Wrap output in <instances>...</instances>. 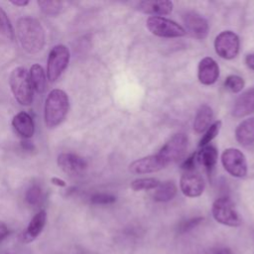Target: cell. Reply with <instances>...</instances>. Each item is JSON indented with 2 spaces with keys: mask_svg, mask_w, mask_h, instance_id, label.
Listing matches in <instances>:
<instances>
[{
  "mask_svg": "<svg viewBox=\"0 0 254 254\" xmlns=\"http://www.w3.org/2000/svg\"><path fill=\"white\" fill-rule=\"evenodd\" d=\"M160 185L159 180L155 178H142V179H137L131 183V188L132 190L138 191V190H152L158 188Z\"/></svg>",
  "mask_w": 254,
  "mask_h": 254,
  "instance_id": "484cf974",
  "label": "cell"
},
{
  "mask_svg": "<svg viewBox=\"0 0 254 254\" xmlns=\"http://www.w3.org/2000/svg\"><path fill=\"white\" fill-rule=\"evenodd\" d=\"M69 61V51L64 45L55 46L49 55L47 75L50 81L57 80L65 69Z\"/></svg>",
  "mask_w": 254,
  "mask_h": 254,
  "instance_id": "8992f818",
  "label": "cell"
},
{
  "mask_svg": "<svg viewBox=\"0 0 254 254\" xmlns=\"http://www.w3.org/2000/svg\"><path fill=\"white\" fill-rule=\"evenodd\" d=\"M8 233H9V230L7 225L3 221H0V242L8 236Z\"/></svg>",
  "mask_w": 254,
  "mask_h": 254,
  "instance_id": "d6a6232c",
  "label": "cell"
},
{
  "mask_svg": "<svg viewBox=\"0 0 254 254\" xmlns=\"http://www.w3.org/2000/svg\"><path fill=\"white\" fill-rule=\"evenodd\" d=\"M17 35L22 48L29 54H37L45 46V31L41 23L34 18L23 17L19 19Z\"/></svg>",
  "mask_w": 254,
  "mask_h": 254,
  "instance_id": "6da1fadb",
  "label": "cell"
},
{
  "mask_svg": "<svg viewBox=\"0 0 254 254\" xmlns=\"http://www.w3.org/2000/svg\"><path fill=\"white\" fill-rule=\"evenodd\" d=\"M173 3L169 0H147L138 4V10L142 13L162 17L173 11Z\"/></svg>",
  "mask_w": 254,
  "mask_h": 254,
  "instance_id": "9a60e30c",
  "label": "cell"
},
{
  "mask_svg": "<svg viewBox=\"0 0 254 254\" xmlns=\"http://www.w3.org/2000/svg\"><path fill=\"white\" fill-rule=\"evenodd\" d=\"M12 93L16 100L22 105H30L33 101V86L28 70L23 66L15 67L9 79Z\"/></svg>",
  "mask_w": 254,
  "mask_h": 254,
  "instance_id": "3957f363",
  "label": "cell"
},
{
  "mask_svg": "<svg viewBox=\"0 0 254 254\" xmlns=\"http://www.w3.org/2000/svg\"><path fill=\"white\" fill-rule=\"evenodd\" d=\"M254 112V88L248 89L243 92L235 100L232 114L235 117H243Z\"/></svg>",
  "mask_w": 254,
  "mask_h": 254,
  "instance_id": "2e32d148",
  "label": "cell"
},
{
  "mask_svg": "<svg viewBox=\"0 0 254 254\" xmlns=\"http://www.w3.org/2000/svg\"><path fill=\"white\" fill-rule=\"evenodd\" d=\"M224 86L231 92H240L244 87V79L236 74L228 75L224 81Z\"/></svg>",
  "mask_w": 254,
  "mask_h": 254,
  "instance_id": "83f0119b",
  "label": "cell"
},
{
  "mask_svg": "<svg viewBox=\"0 0 254 254\" xmlns=\"http://www.w3.org/2000/svg\"><path fill=\"white\" fill-rule=\"evenodd\" d=\"M29 75H30L33 89H35L39 93H43L46 89V83H47V78H46L44 68L40 64H33L30 68Z\"/></svg>",
  "mask_w": 254,
  "mask_h": 254,
  "instance_id": "7402d4cb",
  "label": "cell"
},
{
  "mask_svg": "<svg viewBox=\"0 0 254 254\" xmlns=\"http://www.w3.org/2000/svg\"><path fill=\"white\" fill-rule=\"evenodd\" d=\"M202 220H203V217L198 216V217H192V218H190V219L184 221L180 225V232L181 233H185L187 231H190V229H192L196 225H198Z\"/></svg>",
  "mask_w": 254,
  "mask_h": 254,
  "instance_id": "4dcf8cb0",
  "label": "cell"
},
{
  "mask_svg": "<svg viewBox=\"0 0 254 254\" xmlns=\"http://www.w3.org/2000/svg\"><path fill=\"white\" fill-rule=\"evenodd\" d=\"M40 197H41V188L38 185H33L27 190L25 199L29 204L31 205L37 204L40 200Z\"/></svg>",
  "mask_w": 254,
  "mask_h": 254,
  "instance_id": "f1b7e54d",
  "label": "cell"
},
{
  "mask_svg": "<svg viewBox=\"0 0 254 254\" xmlns=\"http://www.w3.org/2000/svg\"><path fill=\"white\" fill-rule=\"evenodd\" d=\"M239 47V37L232 31H223L218 34L214 40L216 54L225 60L234 59L238 55Z\"/></svg>",
  "mask_w": 254,
  "mask_h": 254,
  "instance_id": "9c48e42d",
  "label": "cell"
},
{
  "mask_svg": "<svg viewBox=\"0 0 254 254\" xmlns=\"http://www.w3.org/2000/svg\"><path fill=\"white\" fill-rule=\"evenodd\" d=\"M69 108L67 94L62 89L50 91L45 102V122L50 128L59 126L66 117Z\"/></svg>",
  "mask_w": 254,
  "mask_h": 254,
  "instance_id": "7a4b0ae2",
  "label": "cell"
},
{
  "mask_svg": "<svg viewBox=\"0 0 254 254\" xmlns=\"http://www.w3.org/2000/svg\"><path fill=\"white\" fill-rule=\"evenodd\" d=\"M220 126H221V121L220 120H216L212 124H210V126L205 130L204 134L202 135L201 139L199 140L198 146L203 147V146L207 145L209 142H211L216 137V135L218 134Z\"/></svg>",
  "mask_w": 254,
  "mask_h": 254,
  "instance_id": "4316f807",
  "label": "cell"
},
{
  "mask_svg": "<svg viewBox=\"0 0 254 254\" xmlns=\"http://www.w3.org/2000/svg\"><path fill=\"white\" fill-rule=\"evenodd\" d=\"M213 254H231V251L228 248H221L216 250Z\"/></svg>",
  "mask_w": 254,
  "mask_h": 254,
  "instance_id": "74e56055",
  "label": "cell"
},
{
  "mask_svg": "<svg viewBox=\"0 0 254 254\" xmlns=\"http://www.w3.org/2000/svg\"><path fill=\"white\" fill-rule=\"evenodd\" d=\"M11 3L18 7H24L29 3V1L28 0H11Z\"/></svg>",
  "mask_w": 254,
  "mask_h": 254,
  "instance_id": "e575fe53",
  "label": "cell"
},
{
  "mask_svg": "<svg viewBox=\"0 0 254 254\" xmlns=\"http://www.w3.org/2000/svg\"><path fill=\"white\" fill-rule=\"evenodd\" d=\"M15 131L24 139H29L34 135L35 125L33 118L27 112H19L12 120Z\"/></svg>",
  "mask_w": 254,
  "mask_h": 254,
  "instance_id": "e0dca14e",
  "label": "cell"
},
{
  "mask_svg": "<svg viewBox=\"0 0 254 254\" xmlns=\"http://www.w3.org/2000/svg\"><path fill=\"white\" fill-rule=\"evenodd\" d=\"M21 145H22V148H23L24 150H26V151H32V150L34 149L33 144H32L31 142H29V141H23V142L21 143Z\"/></svg>",
  "mask_w": 254,
  "mask_h": 254,
  "instance_id": "d590c367",
  "label": "cell"
},
{
  "mask_svg": "<svg viewBox=\"0 0 254 254\" xmlns=\"http://www.w3.org/2000/svg\"><path fill=\"white\" fill-rule=\"evenodd\" d=\"M116 200V197L110 193H95L90 197V201L94 204H110Z\"/></svg>",
  "mask_w": 254,
  "mask_h": 254,
  "instance_id": "f546056e",
  "label": "cell"
},
{
  "mask_svg": "<svg viewBox=\"0 0 254 254\" xmlns=\"http://www.w3.org/2000/svg\"><path fill=\"white\" fill-rule=\"evenodd\" d=\"M38 5L42 12L48 16H57L63 9V3L56 0H40Z\"/></svg>",
  "mask_w": 254,
  "mask_h": 254,
  "instance_id": "d4e9b609",
  "label": "cell"
},
{
  "mask_svg": "<svg viewBox=\"0 0 254 254\" xmlns=\"http://www.w3.org/2000/svg\"><path fill=\"white\" fill-rule=\"evenodd\" d=\"M182 192L189 197L199 196L204 190V182L201 176L194 171L186 172L180 182Z\"/></svg>",
  "mask_w": 254,
  "mask_h": 254,
  "instance_id": "7c38bea8",
  "label": "cell"
},
{
  "mask_svg": "<svg viewBox=\"0 0 254 254\" xmlns=\"http://www.w3.org/2000/svg\"><path fill=\"white\" fill-rule=\"evenodd\" d=\"M235 137L242 146L254 143V117L243 120L235 130Z\"/></svg>",
  "mask_w": 254,
  "mask_h": 254,
  "instance_id": "d6986e66",
  "label": "cell"
},
{
  "mask_svg": "<svg viewBox=\"0 0 254 254\" xmlns=\"http://www.w3.org/2000/svg\"><path fill=\"white\" fill-rule=\"evenodd\" d=\"M46 221H47L46 211L41 210L37 212L31 219L30 223L27 226V229L23 233V241H25L26 243H29L35 240L44 229Z\"/></svg>",
  "mask_w": 254,
  "mask_h": 254,
  "instance_id": "ac0fdd59",
  "label": "cell"
},
{
  "mask_svg": "<svg viewBox=\"0 0 254 254\" xmlns=\"http://www.w3.org/2000/svg\"><path fill=\"white\" fill-rule=\"evenodd\" d=\"M245 63H246L247 66H248L250 69L254 70V54L248 55V56L245 58Z\"/></svg>",
  "mask_w": 254,
  "mask_h": 254,
  "instance_id": "836d02e7",
  "label": "cell"
},
{
  "mask_svg": "<svg viewBox=\"0 0 254 254\" xmlns=\"http://www.w3.org/2000/svg\"><path fill=\"white\" fill-rule=\"evenodd\" d=\"M195 161H196V153H192L190 155L181 165V168L185 170L186 172H191L194 171V166H195Z\"/></svg>",
  "mask_w": 254,
  "mask_h": 254,
  "instance_id": "1f68e13d",
  "label": "cell"
},
{
  "mask_svg": "<svg viewBox=\"0 0 254 254\" xmlns=\"http://www.w3.org/2000/svg\"><path fill=\"white\" fill-rule=\"evenodd\" d=\"M214 219L226 226L236 227L242 222L232 200L226 196L219 197L214 200L211 208Z\"/></svg>",
  "mask_w": 254,
  "mask_h": 254,
  "instance_id": "277c9868",
  "label": "cell"
},
{
  "mask_svg": "<svg viewBox=\"0 0 254 254\" xmlns=\"http://www.w3.org/2000/svg\"><path fill=\"white\" fill-rule=\"evenodd\" d=\"M221 163L227 173L236 178H243L247 174V162L244 154L235 148L224 150L221 155Z\"/></svg>",
  "mask_w": 254,
  "mask_h": 254,
  "instance_id": "52a82bcc",
  "label": "cell"
},
{
  "mask_svg": "<svg viewBox=\"0 0 254 254\" xmlns=\"http://www.w3.org/2000/svg\"><path fill=\"white\" fill-rule=\"evenodd\" d=\"M217 158L218 152L213 145H205L201 147V150L198 153H196V161L205 168L207 173H210L213 170Z\"/></svg>",
  "mask_w": 254,
  "mask_h": 254,
  "instance_id": "ffe728a7",
  "label": "cell"
},
{
  "mask_svg": "<svg viewBox=\"0 0 254 254\" xmlns=\"http://www.w3.org/2000/svg\"><path fill=\"white\" fill-rule=\"evenodd\" d=\"M52 183L54 185H57V186H60V187H64L65 186L64 182L63 180L59 179V178H52Z\"/></svg>",
  "mask_w": 254,
  "mask_h": 254,
  "instance_id": "8d00e7d4",
  "label": "cell"
},
{
  "mask_svg": "<svg viewBox=\"0 0 254 254\" xmlns=\"http://www.w3.org/2000/svg\"><path fill=\"white\" fill-rule=\"evenodd\" d=\"M14 40V30L6 12L0 7V41L12 42Z\"/></svg>",
  "mask_w": 254,
  "mask_h": 254,
  "instance_id": "cb8c5ba5",
  "label": "cell"
},
{
  "mask_svg": "<svg viewBox=\"0 0 254 254\" xmlns=\"http://www.w3.org/2000/svg\"><path fill=\"white\" fill-rule=\"evenodd\" d=\"M219 76V67L216 62L210 58H203L197 67V77L198 80L204 85L213 84Z\"/></svg>",
  "mask_w": 254,
  "mask_h": 254,
  "instance_id": "5bb4252c",
  "label": "cell"
},
{
  "mask_svg": "<svg viewBox=\"0 0 254 254\" xmlns=\"http://www.w3.org/2000/svg\"><path fill=\"white\" fill-rule=\"evenodd\" d=\"M167 167L165 161L158 155H150L134 161L129 166V171L133 174H150L158 172Z\"/></svg>",
  "mask_w": 254,
  "mask_h": 254,
  "instance_id": "8fae6325",
  "label": "cell"
},
{
  "mask_svg": "<svg viewBox=\"0 0 254 254\" xmlns=\"http://www.w3.org/2000/svg\"><path fill=\"white\" fill-rule=\"evenodd\" d=\"M183 21L188 32L194 38L204 39L208 33V23L204 17L195 11H187L183 14Z\"/></svg>",
  "mask_w": 254,
  "mask_h": 254,
  "instance_id": "30bf717a",
  "label": "cell"
},
{
  "mask_svg": "<svg viewBox=\"0 0 254 254\" xmlns=\"http://www.w3.org/2000/svg\"><path fill=\"white\" fill-rule=\"evenodd\" d=\"M177 194V187L173 182H164L160 184L158 188H156V191L154 193V199L156 201L165 202L173 199Z\"/></svg>",
  "mask_w": 254,
  "mask_h": 254,
  "instance_id": "603a6c76",
  "label": "cell"
},
{
  "mask_svg": "<svg viewBox=\"0 0 254 254\" xmlns=\"http://www.w3.org/2000/svg\"><path fill=\"white\" fill-rule=\"evenodd\" d=\"M188 146V137L184 133H179L170 138L161 150L157 153L167 164L179 161L185 154Z\"/></svg>",
  "mask_w": 254,
  "mask_h": 254,
  "instance_id": "ba28073f",
  "label": "cell"
},
{
  "mask_svg": "<svg viewBox=\"0 0 254 254\" xmlns=\"http://www.w3.org/2000/svg\"><path fill=\"white\" fill-rule=\"evenodd\" d=\"M58 165L62 171L68 175H79L83 173L87 168L86 161L72 153H62L58 157Z\"/></svg>",
  "mask_w": 254,
  "mask_h": 254,
  "instance_id": "4fadbf2b",
  "label": "cell"
},
{
  "mask_svg": "<svg viewBox=\"0 0 254 254\" xmlns=\"http://www.w3.org/2000/svg\"><path fill=\"white\" fill-rule=\"evenodd\" d=\"M146 25L152 34L162 38H179L187 33L183 26L164 17L151 16L147 19Z\"/></svg>",
  "mask_w": 254,
  "mask_h": 254,
  "instance_id": "5b68a950",
  "label": "cell"
},
{
  "mask_svg": "<svg viewBox=\"0 0 254 254\" xmlns=\"http://www.w3.org/2000/svg\"><path fill=\"white\" fill-rule=\"evenodd\" d=\"M212 118H213V112L211 107L208 106L207 104L201 105L196 111V114L194 116L193 130L196 133L204 132L210 126V122Z\"/></svg>",
  "mask_w": 254,
  "mask_h": 254,
  "instance_id": "44dd1931",
  "label": "cell"
}]
</instances>
